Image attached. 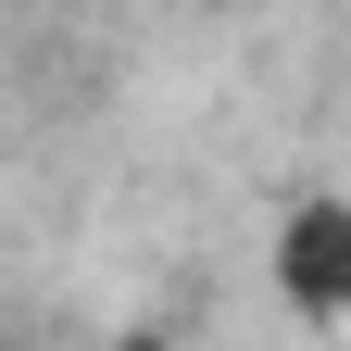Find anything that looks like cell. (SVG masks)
Segmentation results:
<instances>
[{
	"mask_svg": "<svg viewBox=\"0 0 351 351\" xmlns=\"http://www.w3.org/2000/svg\"><path fill=\"white\" fill-rule=\"evenodd\" d=\"M263 276H276L289 326H351V189H301L263 239Z\"/></svg>",
	"mask_w": 351,
	"mask_h": 351,
	"instance_id": "1",
	"label": "cell"
}]
</instances>
